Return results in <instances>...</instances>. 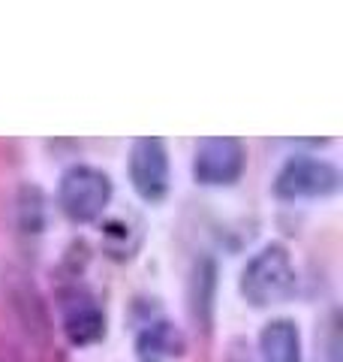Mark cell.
Returning a JSON list of instances; mask_svg holds the SVG:
<instances>
[{
    "label": "cell",
    "mask_w": 343,
    "mask_h": 362,
    "mask_svg": "<svg viewBox=\"0 0 343 362\" xmlns=\"http://www.w3.org/2000/svg\"><path fill=\"white\" fill-rule=\"evenodd\" d=\"M295 287H299V272H295L292 254L280 242H271L250 257L238 278V293L250 308L280 305L295 296Z\"/></svg>",
    "instance_id": "6da1fadb"
},
{
    "label": "cell",
    "mask_w": 343,
    "mask_h": 362,
    "mask_svg": "<svg viewBox=\"0 0 343 362\" xmlns=\"http://www.w3.org/2000/svg\"><path fill=\"white\" fill-rule=\"evenodd\" d=\"M112 178L97 166L76 163L61 175L57 202L73 223H94L112 202Z\"/></svg>",
    "instance_id": "7a4b0ae2"
},
{
    "label": "cell",
    "mask_w": 343,
    "mask_h": 362,
    "mask_svg": "<svg viewBox=\"0 0 343 362\" xmlns=\"http://www.w3.org/2000/svg\"><path fill=\"white\" fill-rule=\"evenodd\" d=\"M57 314H61V329L73 347H94L106 338V308L100 305L97 293L78 281L57 290Z\"/></svg>",
    "instance_id": "3957f363"
},
{
    "label": "cell",
    "mask_w": 343,
    "mask_h": 362,
    "mask_svg": "<svg viewBox=\"0 0 343 362\" xmlns=\"http://www.w3.org/2000/svg\"><path fill=\"white\" fill-rule=\"evenodd\" d=\"M340 190V173L328 160L311 154H292L277 175H274V197L295 202V199H323Z\"/></svg>",
    "instance_id": "277c9868"
},
{
    "label": "cell",
    "mask_w": 343,
    "mask_h": 362,
    "mask_svg": "<svg viewBox=\"0 0 343 362\" xmlns=\"http://www.w3.org/2000/svg\"><path fill=\"white\" fill-rule=\"evenodd\" d=\"M247 169V151L235 136H211L196 145L193 178L202 187H232Z\"/></svg>",
    "instance_id": "5b68a950"
},
{
    "label": "cell",
    "mask_w": 343,
    "mask_h": 362,
    "mask_svg": "<svg viewBox=\"0 0 343 362\" xmlns=\"http://www.w3.org/2000/svg\"><path fill=\"white\" fill-rule=\"evenodd\" d=\"M130 185L136 197L145 202H163L169 194V151L166 142L157 136L136 139L130 148Z\"/></svg>",
    "instance_id": "8992f818"
},
{
    "label": "cell",
    "mask_w": 343,
    "mask_h": 362,
    "mask_svg": "<svg viewBox=\"0 0 343 362\" xmlns=\"http://www.w3.org/2000/svg\"><path fill=\"white\" fill-rule=\"evenodd\" d=\"M4 296L9 299L16 320L21 323V329L30 341L45 344L52 335V317L45 308V299L40 296L37 284L18 269H4Z\"/></svg>",
    "instance_id": "52a82bcc"
},
{
    "label": "cell",
    "mask_w": 343,
    "mask_h": 362,
    "mask_svg": "<svg viewBox=\"0 0 343 362\" xmlns=\"http://www.w3.org/2000/svg\"><path fill=\"white\" fill-rule=\"evenodd\" d=\"M184 332L166 317L142 323V329L136 332V359L139 362H172L184 356Z\"/></svg>",
    "instance_id": "ba28073f"
},
{
    "label": "cell",
    "mask_w": 343,
    "mask_h": 362,
    "mask_svg": "<svg viewBox=\"0 0 343 362\" xmlns=\"http://www.w3.org/2000/svg\"><path fill=\"white\" fill-rule=\"evenodd\" d=\"M259 356L262 362H301V332L295 320L277 317L262 326L259 332Z\"/></svg>",
    "instance_id": "9c48e42d"
},
{
    "label": "cell",
    "mask_w": 343,
    "mask_h": 362,
    "mask_svg": "<svg viewBox=\"0 0 343 362\" xmlns=\"http://www.w3.org/2000/svg\"><path fill=\"white\" fill-rule=\"evenodd\" d=\"M214 290H217V269L211 259H199L193 266L190 275V317L196 320V329L202 326L205 332H211V317H214Z\"/></svg>",
    "instance_id": "30bf717a"
},
{
    "label": "cell",
    "mask_w": 343,
    "mask_h": 362,
    "mask_svg": "<svg viewBox=\"0 0 343 362\" xmlns=\"http://www.w3.org/2000/svg\"><path fill=\"white\" fill-rule=\"evenodd\" d=\"M18 226L30 235H40L45 226V197L37 185H25L18 190Z\"/></svg>",
    "instance_id": "8fae6325"
}]
</instances>
